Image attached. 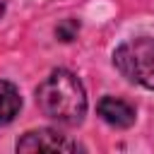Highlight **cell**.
I'll return each instance as SVG.
<instances>
[{"mask_svg": "<svg viewBox=\"0 0 154 154\" xmlns=\"http://www.w3.org/2000/svg\"><path fill=\"white\" fill-rule=\"evenodd\" d=\"M22 108V96L12 82L0 79V125H7L14 120V116Z\"/></svg>", "mask_w": 154, "mask_h": 154, "instance_id": "cell-5", "label": "cell"}, {"mask_svg": "<svg viewBox=\"0 0 154 154\" xmlns=\"http://www.w3.org/2000/svg\"><path fill=\"white\" fill-rule=\"evenodd\" d=\"M36 103L43 116L63 123L77 125L87 113V94L82 82L70 70H53L36 89Z\"/></svg>", "mask_w": 154, "mask_h": 154, "instance_id": "cell-1", "label": "cell"}, {"mask_svg": "<svg viewBox=\"0 0 154 154\" xmlns=\"http://www.w3.org/2000/svg\"><path fill=\"white\" fill-rule=\"evenodd\" d=\"M113 65L123 77L144 89H154V38L137 36L113 51Z\"/></svg>", "mask_w": 154, "mask_h": 154, "instance_id": "cell-2", "label": "cell"}, {"mask_svg": "<svg viewBox=\"0 0 154 154\" xmlns=\"http://www.w3.org/2000/svg\"><path fill=\"white\" fill-rule=\"evenodd\" d=\"M96 111H99V116H101L108 125H113V128H130V125L135 123V108H132L128 101L116 99V96H103V99L99 101Z\"/></svg>", "mask_w": 154, "mask_h": 154, "instance_id": "cell-4", "label": "cell"}, {"mask_svg": "<svg viewBox=\"0 0 154 154\" xmlns=\"http://www.w3.org/2000/svg\"><path fill=\"white\" fill-rule=\"evenodd\" d=\"M77 149H79L77 142L48 128L31 130L22 140H17V152H77Z\"/></svg>", "mask_w": 154, "mask_h": 154, "instance_id": "cell-3", "label": "cell"}, {"mask_svg": "<svg viewBox=\"0 0 154 154\" xmlns=\"http://www.w3.org/2000/svg\"><path fill=\"white\" fill-rule=\"evenodd\" d=\"M2 12H5V5H2V2H0V17H2Z\"/></svg>", "mask_w": 154, "mask_h": 154, "instance_id": "cell-7", "label": "cell"}, {"mask_svg": "<svg viewBox=\"0 0 154 154\" xmlns=\"http://www.w3.org/2000/svg\"><path fill=\"white\" fill-rule=\"evenodd\" d=\"M77 31H79V22L77 19H65V22H60L55 26V36L60 41H72L77 36Z\"/></svg>", "mask_w": 154, "mask_h": 154, "instance_id": "cell-6", "label": "cell"}]
</instances>
